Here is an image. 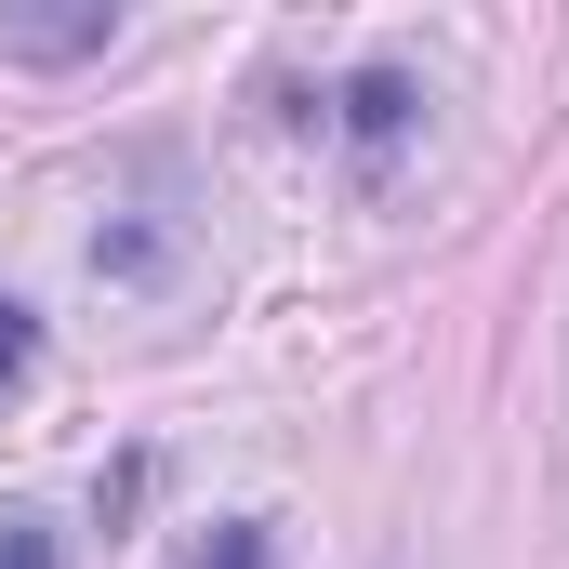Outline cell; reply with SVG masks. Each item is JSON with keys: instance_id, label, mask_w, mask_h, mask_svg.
Returning <instances> with one entry per match:
<instances>
[{"instance_id": "obj_4", "label": "cell", "mask_w": 569, "mask_h": 569, "mask_svg": "<svg viewBox=\"0 0 569 569\" xmlns=\"http://www.w3.org/2000/svg\"><path fill=\"white\" fill-rule=\"evenodd\" d=\"M0 569H67V557H53V530H40V517H0Z\"/></svg>"}, {"instance_id": "obj_2", "label": "cell", "mask_w": 569, "mask_h": 569, "mask_svg": "<svg viewBox=\"0 0 569 569\" xmlns=\"http://www.w3.org/2000/svg\"><path fill=\"white\" fill-rule=\"evenodd\" d=\"M425 120V93H411V67H358L345 80V133H358V159H385V146Z\"/></svg>"}, {"instance_id": "obj_1", "label": "cell", "mask_w": 569, "mask_h": 569, "mask_svg": "<svg viewBox=\"0 0 569 569\" xmlns=\"http://www.w3.org/2000/svg\"><path fill=\"white\" fill-rule=\"evenodd\" d=\"M107 40H120V13H107V0H80V13H0V53H27V67L107 53Z\"/></svg>"}, {"instance_id": "obj_3", "label": "cell", "mask_w": 569, "mask_h": 569, "mask_svg": "<svg viewBox=\"0 0 569 569\" xmlns=\"http://www.w3.org/2000/svg\"><path fill=\"white\" fill-rule=\"evenodd\" d=\"M27 358H40V318H27V305H13V291H0V398H13V385H27Z\"/></svg>"}]
</instances>
